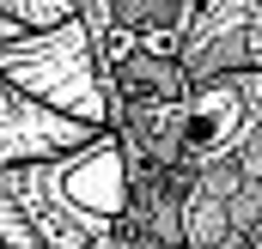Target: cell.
Masks as SVG:
<instances>
[{"instance_id": "obj_3", "label": "cell", "mask_w": 262, "mask_h": 249, "mask_svg": "<svg viewBox=\"0 0 262 249\" xmlns=\"http://www.w3.org/2000/svg\"><path fill=\"white\" fill-rule=\"evenodd\" d=\"M0 79H12L25 97H37V104H49L85 128L110 122V79L98 67V43H92L85 12L12 31L0 43Z\"/></svg>"}, {"instance_id": "obj_7", "label": "cell", "mask_w": 262, "mask_h": 249, "mask_svg": "<svg viewBox=\"0 0 262 249\" xmlns=\"http://www.w3.org/2000/svg\"><path fill=\"white\" fill-rule=\"evenodd\" d=\"M12 31H25V24H18V18H12V12H0V43H6V37H12Z\"/></svg>"}, {"instance_id": "obj_1", "label": "cell", "mask_w": 262, "mask_h": 249, "mask_svg": "<svg viewBox=\"0 0 262 249\" xmlns=\"http://www.w3.org/2000/svg\"><path fill=\"white\" fill-rule=\"evenodd\" d=\"M110 97L134 104V128H116L122 140L146 134V146H128L159 177L165 231L171 243H256L262 225V67H220L189 79L171 55L159 85H134Z\"/></svg>"}, {"instance_id": "obj_6", "label": "cell", "mask_w": 262, "mask_h": 249, "mask_svg": "<svg viewBox=\"0 0 262 249\" xmlns=\"http://www.w3.org/2000/svg\"><path fill=\"white\" fill-rule=\"evenodd\" d=\"M0 12H12L18 24H55L67 12H79V0H0Z\"/></svg>"}, {"instance_id": "obj_8", "label": "cell", "mask_w": 262, "mask_h": 249, "mask_svg": "<svg viewBox=\"0 0 262 249\" xmlns=\"http://www.w3.org/2000/svg\"><path fill=\"white\" fill-rule=\"evenodd\" d=\"M256 249H262V225H256Z\"/></svg>"}, {"instance_id": "obj_2", "label": "cell", "mask_w": 262, "mask_h": 249, "mask_svg": "<svg viewBox=\"0 0 262 249\" xmlns=\"http://www.w3.org/2000/svg\"><path fill=\"white\" fill-rule=\"evenodd\" d=\"M134 207V170L122 134L104 122L61 152H37L0 164V243H122V219Z\"/></svg>"}, {"instance_id": "obj_5", "label": "cell", "mask_w": 262, "mask_h": 249, "mask_svg": "<svg viewBox=\"0 0 262 249\" xmlns=\"http://www.w3.org/2000/svg\"><path fill=\"white\" fill-rule=\"evenodd\" d=\"M92 128L25 97L12 79H0V164H18V158H37V152H61L73 140H85Z\"/></svg>"}, {"instance_id": "obj_4", "label": "cell", "mask_w": 262, "mask_h": 249, "mask_svg": "<svg viewBox=\"0 0 262 249\" xmlns=\"http://www.w3.org/2000/svg\"><path fill=\"white\" fill-rule=\"evenodd\" d=\"M177 61L189 79L220 67H262V0H189L177 24Z\"/></svg>"}]
</instances>
